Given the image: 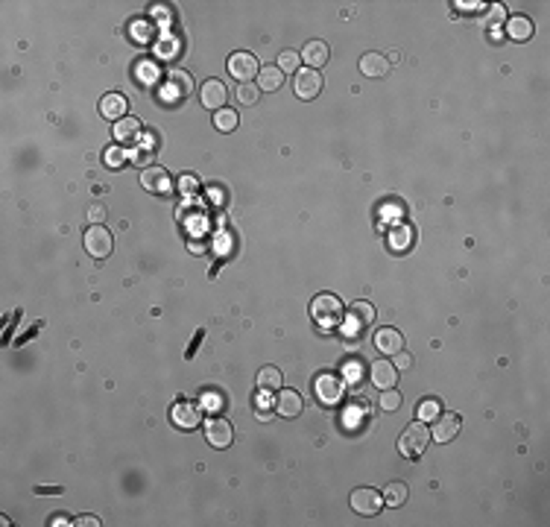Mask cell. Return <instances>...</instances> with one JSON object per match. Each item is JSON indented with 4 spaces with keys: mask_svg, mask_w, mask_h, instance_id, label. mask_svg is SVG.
I'll list each match as a JSON object with an SVG mask.
<instances>
[{
    "mask_svg": "<svg viewBox=\"0 0 550 527\" xmlns=\"http://www.w3.org/2000/svg\"><path fill=\"white\" fill-rule=\"evenodd\" d=\"M73 524H77V527H100V519H97V516H79Z\"/></svg>",
    "mask_w": 550,
    "mask_h": 527,
    "instance_id": "obj_38",
    "label": "cell"
},
{
    "mask_svg": "<svg viewBox=\"0 0 550 527\" xmlns=\"http://www.w3.org/2000/svg\"><path fill=\"white\" fill-rule=\"evenodd\" d=\"M372 323H375V308L369 302H354L343 314V325H346L348 334H360V331H366Z\"/></svg>",
    "mask_w": 550,
    "mask_h": 527,
    "instance_id": "obj_8",
    "label": "cell"
},
{
    "mask_svg": "<svg viewBox=\"0 0 550 527\" xmlns=\"http://www.w3.org/2000/svg\"><path fill=\"white\" fill-rule=\"evenodd\" d=\"M199 100L205 108H211V112H219V108H226V100H228V91L226 85L219 79H205L202 88H199Z\"/></svg>",
    "mask_w": 550,
    "mask_h": 527,
    "instance_id": "obj_12",
    "label": "cell"
},
{
    "mask_svg": "<svg viewBox=\"0 0 550 527\" xmlns=\"http://www.w3.org/2000/svg\"><path fill=\"white\" fill-rule=\"evenodd\" d=\"M369 378L377 390H393L398 381V370L393 366V361H375L369 366Z\"/></svg>",
    "mask_w": 550,
    "mask_h": 527,
    "instance_id": "obj_14",
    "label": "cell"
},
{
    "mask_svg": "<svg viewBox=\"0 0 550 527\" xmlns=\"http://www.w3.org/2000/svg\"><path fill=\"white\" fill-rule=\"evenodd\" d=\"M407 495H410V489H407V483H401V481H393L386 486V492H384V504H389V507H401L407 501Z\"/></svg>",
    "mask_w": 550,
    "mask_h": 527,
    "instance_id": "obj_24",
    "label": "cell"
},
{
    "mask_svg": "<svg viewBox=\"0 0 550 527\" xmlns=\"http://www.w3.org/2000/svg\"><path fill=\"white\" fill-rule=\"evenodd\" d=\"M138 135H141V120L138 117H124L115 124V141L117 144H135Z\"/></svg>",
    "mask_w": 550,
    "mask_h": 527,
    "instance_id": "obj_21",
    "label": "cell"
},
{
    "mask_svg": "<svg viewBox=\"0 0 550 527\" xmlns=\"http://www.w3.org/2000/svg\"><path fill=\"white\" fill-rule=\"evenodd\" d=\"M393 358H395V361H393V366H395V370H398V372H401V370H410V363H413V358H410V354H407L404 349H401L398 354H393Z\"/></svg>",
    "mask_w": 550,
    "mask_h": 527,
    "instance_id": "obj_36",
    "label": "cell"
},
{
    "mask_svg": "<svg viewBox=\"0 0 550 527\" xmlns=\"http://www.w3.org/2000/svg\"><path fill=\"white\" fill-rule=\"evenodd\" d=\"M150 150H135V153H132V162H135V164H146V162H150ZM146 167H150V164H146Z\"/></svg>",
    "mask_w": 550,
    "mask_h": 527,
    "instance_id": "obj_39",
    "label": "cell"
},
{
    "mask_svg": "<svg viewBox=\"0 0 550 527\" xmlns=\"http://www.w3.org/2000/svg\"><path fill=\"white\" fill-rule=\"evenodd\" d=\"M126 108H129V100L120 91L106 94L103 100H100V115L106 120H124L126 117Z\"/></svg>",
    "mask_w": 550,
    "mask_h": 527,
    "instance_id": "obj_18",
    "label": "cell"
},
{
    "mask_svg": "<svg viewBox=\"0 0 550 527\" xmlns=\"http://www.w3.org/2000/svg\"><path fill=\"white\" fill-rule=\"evenodd\" d=\"M436 416H439V401L436 399H424L419 404V419L427 422V419H436Z\"/></svg>",
    "mask_w": 550,
    "mask_h": 527,
    "instance_id": "obj_30",
    "label": "cell"
},
{
    "mask_svg": "<svg viewBox=\"0 0 550 527\" xmlns=\"http://www.w3.org/2000/svg\"><path fill=\"white\" fill-rule=\"evenodd\" d=\"M302 396L296 393V390H284L281 387L278 393H275V413L278 416H284V419H293V416H299L302 413Z\"/></svg>",
    "mask_w": 550,
    "mask_h": 527,
    "instance_id": "obj_16",
    "label": "cell"
},
{
    "mask_svg": "<svg viewBox=\"0 0 550 527\" xmlns=\"http://www.w3.org/2000/svg\"><path fill=\"white\" fill-rule=\"evenodd\" d=\"M197 188H199L197 176H181V179H179V191L185 193V197H193V193H197Z\"/></svg>",
    "mask_w": 550,
    "mask_h": 527,
    "instance_id": "obj_34",
    "label": "cell"
},
{
    "mask_svg": "<svg viewBox=\"0 0 550 527\" xmlns=\"http://www.w3.org/2000/svg\"><path fill=\"white\" fill-rule=\"evenodd\" d=\"M226 68H228V77H235L240 85H246V82H252V79H258V73H261L258 56L249 53V50H237V53H231V56H228V62H226Z\"/></svg>",
    "mask_w": 550,
    "mask_h": 527,
    "instance_id": "obj_2",
    "label": "cell"
},
{
    "mask_svg": "<svg viewBox=\"0 0 550 527\" xmlns=\"http://www.w3.org/2000/svg\"><path fill=\"white\" fill-rule=\"evenodd\" d=\"M103 162H106L108 167H120V164L126 162L124 146H108V150H106V155H103Z\"/></svg>",
    "mask_w": 550,
    "mask_h": 527,
    "instance_id": "obj_31",
    "label": "cell"
},
{
    "mask_svg": "<svg viewBox=\"0 0 550 527\" xmlns=\"http://www.w3.org/2000/svg\"><path fill=\"white\" fill-rule=\"evenodd\" d=\"M410 240H413L410 226H398V229L389 231V249H395V252H404L410 247Z\"/></svg>",
    "mask_w": 550,
    "mask_h": 527,
    "instance_id": "obj_26",
    "label": "cell"
},
{
    "mask_svg": "<svg viewBox=\"0 0 550 527\" xmlns=\"http://www.w3.org/2000/svg\"><path fill=\"white\" fill-rule=\"evenodd\" d=\"M293 91L299 100H316L322 94V73L313 68H299L293 77Z\"/></svg>",
    "mask_w": 550,
    "mask_h": 527,
    "instance_id": "obj_6",
    "label": "cell"
},
{
    "mask_svg": "<svg viewBox=\"0 0 550 527\" xmlns=\"http://www.w3.org/2000/svg\"><path fill=\"white\" fill-rule=\"evenodd\" d=\"M258 97H261V88H258L255 82L237 85V100H240L243 106H255V103H258Z\"/></svg>",
    "mask_w": 550,
    "mask_h": 527,
    "instance_id": "obj_28",
    "label": "cell"
},
{
    "mask_svg": "<svg viewBox=\"0 0 550 527\" xmlns=\"http://www.w3.org/2000/svg\"><path fill=\"white\" fill-rule=\"evenodd\" d=\"M202 404L208 410H219L223 408V396H219L217 390H202Z\"/></svg>",
    "mask_w": 550,
    "mask_h": 527,
    "instance_id": "obj_33",
    "label": "cell"
},
{
    "mask_svg": "<svg viewBox=\"0 0 550 527\" xmlns=\"http://www.w3.org/2000/svg\"><path fill=\"white\" fill-rule=\"evenodd\" d=\"M507 35L512 41H527L533 35V21L527 15H512L507 18Z\"/></svg>",
    "mask_w": 550,
    "mask_h": 527,
    "instance_id": "obj_20",
    "label": "cell"
},
{
    "mask_svg": "<svg viewBox=\"0 0 550 527\" xmlns=\"http://www.w3.org/2000/svg\"><path fill=\"white\" fill-rule=\"evenodd\" d=\"M170 419H173V425L181 428V431H193V428L202 425V404L181 399V401L173 404V410H170Z\"/></svg>",
    "mask_w": 550,
    "mask_h": 527,
    "instance_id": "obj_7",
    "label": "cell"
},
{
    "mask_svg": "<svg viewBox=\"0 0 550 527\" xmlns=\"http://www.w3.org/2000/svg\"><path fill=\"white\" fill-rule=\"evenodd\" d=\"M188 249H190L193 255H202V252L208 249V243H199V240H190V243H188Z\"/></svg>",
    "mask_w": 550,
    "mask_h": 527,
    "instance_id": "obj_40",
    "label": "cell"
},
{
    "mask_svg": "<svg viewBox=\"0 0 550 527\" xmlns=\"http://www.w3.org/2000/svg\"><path fill=\"white\" fill-rule=\"evenodd\" d=\"M170 85H173V91L176 94H190V88H193V79H190V73L188 70H173L170 73Z\"/></svg>",
    "mask_w": 550,
    "mask_h": 527,
    "instance_id": "obj_27",
    "label": "cell"
},
{
    "mask_svg": "<svg viewBox=\"0 0 550 527\" xmlns=\"http://www.w3.org/2000/svg\"><path fill=\"white\" fill-rule=\"evenodd\" d=\"M375 349L393 358V354H398L401 349H404V334H401L398 328H381L375 334Z\"/></svg>",
    "mask_w": 550,
    "mask_h": 527,
    "instance_id": "obj_17",
    "label": "cell"
},
{
    "mask_svg": "<svg viewBox=\"0 0 550 527\" xmlns=\"http://www.w3.org/2000/svg\"><path fill=\"white\" fill-rule=\"evenodd\" d=\"M170 173L164 167H158V164H150V167H144L141 170V188L144 191H150V193H167L170 191Z\"/></svg>",
    "mask_w": 550,
    "mask_h": 527,
    "instance_id": "obj_13",
    "label": "cell"
},
{
    "mask_svg": "<svg viewBox=\"0 0 550 527\" xmlns=\"http://www.w3.org/2000/svg\"><path fill=\"white\" fill-rule=\"evenodd\" d=\"M427 443H431V428H427V425L419 419V422H413V425H407L404 431H401V437H398V451H401V457L415 460V457L422 454V451H427Z\"/></svg>",
    "mask_w": 550,
    "mask_h": 527,
    "instance_id": "obj_1",
    "label": "cell"
},
{
    "mask_svg": "<svg viewBox=\"0 0 550 527\" xmlns=\"http://www.w3.org/2000/svg\"><path fill=\"white\" fill-rule=\"evenodd\" d=\"M281 381H284V378H281L278 366H261L258 370V390L261 393H278Z\"/></svg>",
    "mask_w": 550,
    "mask_h": 527,
    "instance_id": "obj_23",
    "label": "cell"
},
{
    "mask_svg": "<svg viewBox=\"0 0 550 527\" xmlns=\"http://www.w3.org/2000/svg\"><path fill=\"white\" fill-rule=\"evenodd\" d=\"M112 249H115V238L103 223H97V226H91L88 231H85V252H88L91 258L103 261V258L112 255Z\"/></svg>",
    "mask_w": 550,
    "mask_h": 527,
    "instance_id": "obj_5",
    "label": "cell"
},
{
    "mask_svg": "<svg viewBox=\"0 0 550 527\" xmlns=\"http://www.w3.org/2000/svg\"><path fill=\"white\" fill-rule=\"evenodd\" d=\"M381 507H384V495L372 486H360L351 492V510L357 512V516H375Z\"/></svg>",
    "mask_w": 550,
    "mask_h": 527,
    "instance_id": "obj_9",
    "label": "cell"
},
{
    "mask_svg": "<svg viewBox=\"0 0 550 527\" xmlns=\"http://www.w3.org/2000/svg\"><path fill=\"white\" fill-rule=\"evenodd\" d=\"M255 85H258L261 91H278L281 85H284V73L278 70V65H264L258 79H255Z\"/></svg>",
    "mask_w": 550,
    "mask_h": 527,
    "instance_id": "obj_22",
    "label": "cell"
},
{
    "mask_svg": "<svg viewBox=\"0 0 550 527\" xmlns=\"http://www.w3.org/2000/svg\"><path fill=\"white\" fill-rule=\"evenodd\" d=\"M255 416H258L261 422H270L273 416H275V404H266V401H261V404H258V410H255Z\"/></svg>",
    "mask_w": 550,
    "mask_h": 527,
    "instance_id": "obj_35",
    "label": "cell"
},
{
    "mask_svg": "<svg viewBox=\"0 0 550 527\" xmlns=\"http://www.w3.org/2000/svg\"><path fill=\"white\" fill-rule=\"evenodd\" d=\"M328 56H331V50H328V44L322 41V39H313V41H308L302 47V53H299V59L308 68H313V70H320L325 62H328Z\"/></svg>",
    "mask_w": 550,
    "mask_h": 527,
    "instance_id": "obj_15",
    "label": "cell"
},
{
    "mask_svg": "<svg viewBox=\"0 0 550 527\" xmlns=\"http://www.w3.org/2000/svg\"><path fill=\"white\" fill-rule=\"evenodd\" d=\"M278 70L281 73H296L299 70V53L296 50H284L278 56Z\"/></svg>",
    "mask_w": 550,
    "mask_h": 527,
    "instance_id": "obj_29",
    "label": "cell"
},
{
    "mask_svg": "<svg viewBox=\"0 0 550 527\" xmlns=\"http://www.w3.org/2000/svg\"><path fill=\"white\" fill-rule=\"evenodd\" d=\"M205 439H208V445H214V448H228L231 439H235V428H231V422L223 419V416H214V419L205 422Z\"/></svg>",
    "mask_w": 550,
    "mask_h": 527,
    "instance_id": "obj_10",
    "label": "cell"
},
{
    "mask_svg": "<svg viewBox=\"0 0 550 527\" xmlns=\"http://www.w3.org/2000/svg\"><path fill=\"white\" fill-rule=\"evenodd\" d=\"M50 524H53V527H59V524H73V521H70L68 516H53V521H50Z\"/></svg>",
    "mask_w": 550,
    "mask_h": 527,
    "instance_id": "obj_41",
    "label": "cell"
},
{
    "mask_svg": "<svg viewBox=\"0 0 550 527\" xmlns=\"http://www.w3.org/2000/svg\"><path fill=\"white\" fill-rule=\"evenodd\" d=\"M103 217H106V208H103L100 202H97V205H88V220H91L94 226H97V223H103Z\"/></svg>",
    "mask_w": 550,
    "mask_h": 527,
    "instance_id": "obj_37",
    "label": "cell"
},
{
    "mask_svg": "<svg viewBox=\"0 0 550 527\" xmlns=\"http://www.w3.org/2000/svg\"><path fill=\"white\" fill-rule=\"evenodd\" d=\"M237 124H240V117H237L235 108H219V112H214V126L219 132H235Z\"/></svg>",
    "mask_w": 550,
    "mask_h": 527,
    "instance_id": "obj_25",
    "label": "cell"
},
{
    "mask_svg": "<svg viewBox=\"0 0 550 527\" xmlns=\"http://www.w3.org/2000/svg\"><path fill=\"white\" fill-rule=\"evenodd\" d=\"M343 302H340L334 293H320L313 302H311V314L320 325H337L343 323Z\"/></svg>",
    "mask_w": 550,
    "mask_h": 527,
    "instance_id": "obj_3",
    "label": "cell"
},
{
    "mask_svg": "<svg viewBox=\"0 0 550 527\" xmlns=\"http://www.w3.org/2000/svg\"><path fill=\"white\" fill-rule=\"evenodd\" d=\"M313 396L320 399V404H340L343 401V396H346V384L340 381V375H334V372H320L313 378Z\"/></svg>",
    "mask_w": 550,
    "mask_h": 527,
    "instance_id": "obj_4",
    "label": "cell"
},
{
    "mask_svg": "<svg viewBox=\"0 0 550 527\" xmlns=\"http://www.w3.org/2000/svg\"><path fill=\"white\" fill-rule=\"evenodd\" d=\"M360 70H363V77L381 79L389 73V59L384 53H363L360 56Z\"/></svg>",
    "mask_w": 550,
    "mask_h": 527,
    "instance_id": "obj_19",
    "label": "cell"
},
{
    "mask_svg": "<svg viewBox=\"0 0 550 527\" xmlns=\"http://www.w3.org/2000/svg\"><path fill=\"white\" fill-rule=\"evenodd\" d=\"M460 428H462V419L457 413H439L433 419V425H431V439H436V443L445 445L460 434Z\"/></svg>",
    "mask_w": 550,
    "mask_h": 527,
    "instance_id": "obj_11",
    "label": "cell"
},
{
    "mask_svg": "<svg viewBox=\"0 0 550 527\" xmlns=\"http://www.w3.org/2000/svg\"><path fill=\"white\" fill-rule=\"evenodd\" d=\"M381 408L384 410H398L401 408V396H398V390L393 387V390H384V396H381Z\"/></svg>",
    "mask_w": 550,
    "mask_h": 527,
    "instance_id": "obj_32",
    "label": "cell"
}]
</instances>
